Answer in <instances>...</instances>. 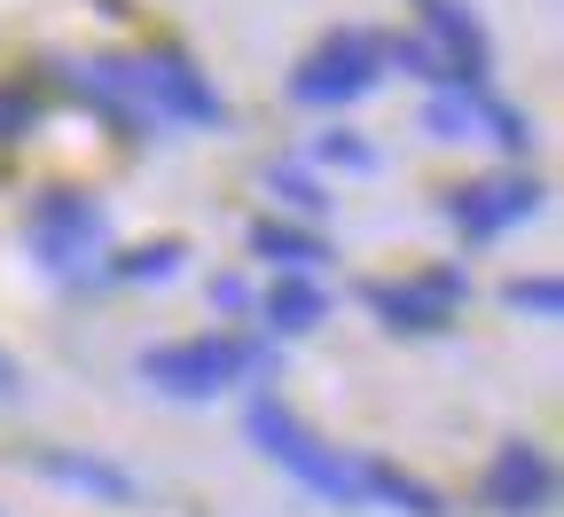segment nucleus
I'll list each match as a JSON object with an SVG mask.
<instances>
[{
    "instance_id": "obj_18",
    "label": "nucleus",
    "mask_w": 564,
    "mask_h": 517,
    "mask_svg": "<svg viewBox=\"0 0 564 517\" xmlns=\"http://www.w3.org/2000/svg\"><path fill=\"white\" fill-rule=\"evenodd\" d=\"M314 158H322V165H352V173H369V165H377V150H369V141H352V133H322V141H314Z\"/></svg>"
},
{
    "instance_id": "obj_2",
    "label": "nucleus",
    "mask_w": 564,
    "mask_h": 517,
    "mask_svg": "<svg viewBox=\"0 0 564 517\" xmlns=\"http://www.w3.org/2000/svg\"><path fill=\"white\" fill-rule=\"evenodd\" d=\"M251 448L267 455V463H282L299 486H314L322 502H345V509H361V478H352V455H337L329 439H314L282 400H251Z\"/></svg>"
},
{
    "instance_id": "obj_6",
    "label": "nucleus",
    "mask_w": 564,
    "mask_h": 517,
    "mask_svg": "<svg viewBox=\"0 0 564 517\" xmlns=\"http://www.w3.org/2000/svg\"><path fill=\"white\" fill-rule=\"evenodd\" d=\"M478 502L494 517H541L556 502V463H549L541 439H502L478 471Z\"/></svg>"
},
{
    "instance_id": "obj_8",
    "label": "nucleus",
    "mask_w": 564,
    "mask_h": 517,
    "mask_svg": "<svg viewBox=\"0 0 564 517\" xmlns=\"http://www.w3.org/2000/svg\"><path fill=\"white\" fill-rule=\"evenodd\" d=\"M533 212H541V181H525V173L470 181V189H455V196H447L455 236H470V244H494L502 228H518V219H533Z\"/></svg>"
},
{
    "instance_id": "obj_15",
    "label": "nucleus",
    "mask_w": 564,
    "mask_h": 517,
    "mask_svg": "<svg viewBox=\"0 0 564 517\" xmlns=\"http://www.w3.org/2000/svg\"><path fill=\"white\" fill-rule=\"evenodd\" d=\"M267 189L291 204V212H306V219H322V212H329V189H322V181H306L299 165H274V173H267Z\"/></svg>"
},
{
    "instance_id": "obj_19",
    "label": "nucleus",
    "mask_w": 564,
    "mask_h": 517,
    "mask_svg": "<svg viewBox=\"0 0 564 517\" xmlns=\"http://www.w3.org/2000/svg\"><path fill=\"white\" fill-rule=\"evenodd\" d=\"M17 392H24V368H17L9 353H0V400H17Z\"/></svg>"
},
{
    "instance_id": "obj_11",
    "label": "nucleus",
    "mask_w": 564,
    "mask_h": 517,
    "mask_svg": "<svg viewBox=\"0 0 564 517\" xmlns=\"http://www.w3.org/2000/svg\"><path fill=\"white\" fill-rule=\"evenodd\" d=\"M322 314H329V290L314 274H282V282H267V299H259V322L274 337H306V330H322Z\"/></svg>"
},
{
    "instance_id": "obj_16",
    "label": "nucleus",
    "mask_w": 564,
    "mask_h": 517,
    "mask_svg": "<svg viewBox=\"0 0 564 517\" xmlns=\"http://www.w3.org/2000/svg\"><path fill=\"white\" fill-rule=\"evenodd\" d=\"M40 126V95L17 87V79H0V141H24Z\"/></svg>"
},
{
    "instance_id": "obj_4",
    "label": "nucleus",
    "mask_w": 564,
    "mask_h": 517,
    "mask_svg": "<svg viewBox=\"0 0 564 517\" xmlns=\"http://www.w3.org/2000/svg\"><path fill=\"white\" fill-rule=\"evenodd\" d=\"M118 71H126L133 103L150 110V118L204 126V133H220V126H228V95L212 87V79H204V71H196L188 55H173V47H141V55H118Z\"/></svg>"
},
{
    "instance_id": "obj_10",
    "label": "nucleus",
    "mask_w": 564,
    "mask_h": 517,
    "mask_svg": "<svg viewBox=\"0 0 564 517\" xmlns=\"http://www.w3.org/2000/svg\"><path fill=\"white\" fill-rule=\"evenodd\" d=\"M32 471H40V478H55V486H70V494H87V502H118V509H141V478H133V471H118V463H102V455L40 448V455H32Z\"/></svg>"
},
{
    "instance_id": "obj_1",
    "label": "nucleus",
    "mask_w": 564,
    "mask_h": 517,
    "mask_svg": "<svg viewBox=\"0 0 564 517\" xmlns=\"http://www.w3.org/2000/svg\"><path fill=\"white\" fill-rule=\"evenodd\" d=\"M274 368L267 337H165L141 353V377H150L165 400H220L228 385Z\"/></svg>"
},
{
    "instance_id": "obj_7",
    "label": "nucleus",
    "mask_w": 564,
    "mask_h": 517,
    "mask_svg": "<svg viewBox=\"0 0 564 517\" xmlns=\"http://www.w3.org/2000/svg\"><path fill=\"white\" fill-rule=\"evenodd\" d=\"M32 251H40V267H79V259H95V251H102V204L79 196V189H47V196L32 204Z\"/></svg>"
},
{
    "instance_id": "obj_12",
    "label": "nucleus",
    "mask_w": 564,
    "mask_h": 517,
    "mask_svg": "<svg viewBox=\"0 0 564 517\" xmlns=\"http://www.w3.org/2000/svg\"><path fill=\"white\" fill-rule=\"evenodd\" d=\"M352 478H361V502H377V509H400V517H447V502L423 486V478H408L400 463H369V455H352Z\"/></svg>"
},
{
    "instance_id": "obj_17",
    "label": "nucleus",
    "mask_w": 564,
    "mask_h": 517,
    "mask_svg": "<svg viewBox=\"0 0 564 517\" xmlns=\"http://www.w3.org/2000/svg\"><path fill=\"white\" fill-rule=\"evenodd\" d=\"M118 274L126 282H165V274H181V244H141V251L118 259Z\"/></svg>"
},
{
    "instance_id": "obj_3",
    "label": "nucleus",
    "mask_w": 564,
    "mask_h": 517,
    "mask_svg": "<svg viewBox=\"0 0 564 517\" xmlns=\"http://www.w3.org/2000/svg\"><path fill=\"white\" fill-rule=\"evenodd\" d=\"M377 79H384V32L337 24L329 40H314V47L299 55L291 103H306V110H345V103H361Z\"/></svg>"
},
{
    "instance_id": "obj_14",
    "label": "nucleus",
    "mask_w": 564,
    "mask_h": 517,
    "mask_svg": "<svg viewBox=\"0 0 564 517\" xmlns=\"http://www.w3.org/2000/svg\"><path fill=\"white\" fill-rule=\"evenodd\" d=\"M502 306L525 314V322H556V314H564V282H556V274H510V282H502Z\"/></svg>"
},
{
    "instance_id": "obj_5",
    "label": "nucleus",
    "mask_w": 564,
    "mask_h": 517,
    "mask_svg": "<svg viewBox=\"0 0 564 517\" xmlns=\"http://www.w3.org/2000/svg\"><path fill=\"white\" fill-rule=\"evenodd\" d=\"M463 299H470V274H463V267H423L415 282H361V306H369L384 330H400V337L447 330V322L463 314Z\"/></svg>"
},
{
    "instance_id": "obj_9",
    "label": "nucleus",
    "mask_w": 564,
    "mask_h": 517,
    "mask_svg": "<svg viewBox=\"0 0 564 517\" xmlns=\"http://www.w3.org/2000/svg\"><path fill=\"white\" fill-rule=\"evenodd\" d=\"M415 24H423V47L447 63V79L463 87H486V24L463 9V0H415Z\"/></svg>"
},
{
    "instance_id": "obj_13",
    "label": "nucleus",
    "mask_w": 564,
    "mask_h": 517,
    "mask_svg": "<svg viewBox=\"0 0 564 517\" xmlns=\"http://www.w3.org/2000/svg\"><path fill=\"white\" fill-rule=\"evenodd\" d=\"M251 259L259 267H282V274H314L322 267V244L291 219H251Z\"/></svg>"
}]
</instances>
